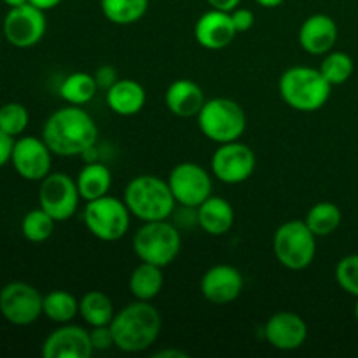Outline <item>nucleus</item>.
I'll use <instances>...</instances> for the list:
<instances>
[{
	"label": "nucleus",
	"mask_w": 358,
	"mask_h": 358,
	"mask_svg": "<svg viewBox=\"0 0 358 358\" xmlns=\"http://www.w3.org/2000/svg\"><path fill=\"white\" fill-rule=\"evenodd\" d=\"M205 101L206 98L203 90L191 79L173 80L164 93V103L168 110L182 119L196 117Z\"/></svg>",
	"instance_id": "20"
},
{
	"label": "nucleus",
	"mask_w": 358,
	"mask_h": 358,
	"mask_svg": "<svg viewBox=\"0 0 358 358\" xmlns=\"http://www.w3.org/2000/svg\"><path fill=\"white\" fill-rule=\"evenodd\" d=\"M76 180L63 171H51L41 180L38 187V205L49 213L56 222H65L76 215L80 201Z\"/></svg>",
	"instance_id": "9"
},
{
	"label": "nucleus",
	"mask_w": 358,
	"mask_h": 358,
	"mask_svg": "<svg viewBox=\"0 0 358 358\" xmlns=\"http://www.w3.org/2000/svg\"><path fill=\"white\" fill-rule=\"evenodd\" d=\"M261 7H266V9H275V7L282 6L285 0H255Z\"/></svg>",
	"instance_id": "41"
},
{
	"label": "nucleus",
	"mask_w": 358,
	"mask_h": 358,
	"mask_svg": "<svg viewBox=\"0 0 358 358\" xmlns=\"http://www.w3.org/2000/svg\"><path fill=\"white\" fill-rule=\"evenodd\" d=\"M83 220L86 229L96 240L114 243L126 236L131 224V212L126 206L124 199L115 196H101V198L86 201L83 212Z\"/></svg>",
	"instance_id": "8"
},
{
	"label": "nucleus",
	"mask_w": 358,
	"mask_h": 358,
	"mask_svg": "<svg viewBox=\"0 0 358 358\" xmlns=\"http://www.w3.org/2000/svg\"><path fill=\"white\" fill-rule=\"evenodd\" d=\"M343 213L339 206L332 201H320L311 206L306 213L304 222L308 224L317 238L331 236L341 226Z\"/></svg>",
	"instance_id": "29"
},
{
	"label": "nucleus",
	"mask_w": 358,
	"mask_h": 358,
	"mask_svg": "<svg viewBox=\"0 0 358 358\" xmlns=\"http://www.w3.org/2000/svg\"><path fill=\"white\" fill-rule=\"evenodd\" d=\"M2 2L9 7H17L23 6V3H28V0H2Z\"/></svg>",
	"instance_id": "42"
},
{
	"label": "nucleus",
	"mask_w": 358,
	"mask_h": 358,
	"mask_svg": "<svg viewBox=\"0 0 358 358\" xmlns=\"http://www.w3.org/2000/svg\"><path fill=\"white\" fill-rule=\"evenodd\" d=\"M44 358H91L94 353L90 331L72 324H62L42 343Z\"/></svg>",
	"instance_id": "16"
},
{
	"label": "nucleus",
	"mask_w": 358,
	"mask_h": 358,
	"mask_svg": "<svg viewBox=\"0 0 358 358\" xmlns=\"http://www.w3.org/2000/svg\"><path fill=\"white\" fill-rule=\"evenodd\" d=\"M96 91L98 84L94 76L87 72L70 73L59 84V96L69 105H79V107L90 103L96 96Z\"/></svg>",
	"instance_id": "26"
},
{
	"label": "nucleus",
	"mask_w": 358,
	"mask_h": 358,
	"mask_svg": "<svg viewBox=\"0 0 358 358\" xmlns=\"http://www.w3.org/2000/svg\"><path fill=\"white\" fill-rule=\"evenodd\" d=\"M336 282L350 296L358 297V254L343 257L336 266Z\"/></svg>",
	"instance_id": "33"
},
{
	"label": "nucleus",
	"mask_w": 358,
	"mask_h": 358,
	"mask_svg": "<svg viewBox=\"0 0 358 358\" xmlns=\"http://www.w3.org/2000/svg\"><path fill=\"white\" fill-rule=\"evenodd\" d=\"M103 16L119 27L138 23L149 9V0H100Z\"/></svg>",
	"instance_id": "28"
},
{
	"label": "nucleus",
	"mask_w": 358,
	"mask_h": 358,
	"mask_svg": "<svg viewBox=\"0 0 358 358\" xmlns=\"http://www.w3.org/2000/svg\"><path fill=\"white\" fill-rule=\"evenodd\" d=\"M28 122H30L28 108L20 101H9L0 107V129L13 138L27 131Z\"/></svg>",
	"instance_id": "32"
},
{
	"label": "nucleus",
	"mask_w": 358,
	"mask_h": 358,
	"mask_svg": "<svg viewBox=\"0 0 358 358\" xmlns=\"http://www.w3.org/2000/svg\"><path fill=\"white\" fill-rule=\"evenodd\" d=\"M76 184L84 201H93L101 196H107L112 187L110 168L98 161H90L80 168Z\"/></svg>",
	"instance_id": "23"
},
{
	"label": "nucleus",
	"mask_w": 358,
	"mask_h": 358,
	"mask_svg": "<svg viewBox=\"0 0 358 358\" xmlns=\"http://www.w3.org/2000/svg\"><path fill=\"white\" fill-rule=\"evenodd\" d=\"M56 220L41 206L30 210L21 220V233L30 243H44L55 233Z\"/></svg>",
	"instance_id": "30"
},
{
	"label": "nucleus",
	"mask_w": 358,
	"mask_h": 358,
	"mask_svg": "<svg viewBox=\"0 0 358 358\" xmlns=\"http://www.w3.org/2000/svg\"><path fill=\"white\" fill-rule=\"evenodd\" d=\"M278 93L292 110L310 114L325 107L331 98L332 86L318 69L296 65L282 73Z\"/></svg>",
	"instance_id": "3"
},
{
	"label": "nucleus",
	"mask_w": 358,
	"mask_h": 358,
	"mask_svg": "<svg viewBox=\"0 0 358 358\" xmlns=\"http://www.w3.org/2000/svg\"><path fill=\"white\" fill-rule=\"evenodd\" d=\"M48 30V20L44 10L31 6L30 2L23 6L10 7L3 17L2 34L10 45L17 49H28L37 45L44 38Z\"/></svg>",
	"instance_id": "13"
},
{
	"label": "nucleus",
	"mask_w": 358,
	"mask_h": 358,
	"mask_svg": "<svg viewBox=\"0 0 358 358\" xmlns=\"http://www.w3.org/2000/svg\"><path fill=\"white\" fill-rule=\"evenodd\" d=\"M161 313L150 301L126 304L110 322L115 348L124 353H140L157 341L161 332Z\"/></svg>",
	"instance_id": "2"
},
{
	"label": "nucleus",
	"mask_w": 358,
	"mask_h": 358,
	"mask_svg": "<svg viewBox=\"0 0 358 358\" xmlns=\"http://www.w3.org/2000/svg\"><path fill=\"white\" fill-rule=\"evenodd\" d=\"M42 140L59 157L84 156L96 145L98 126L90 112L79 105H69L52 112L42 128Z\"/></svg>",
	"instance_id": "1"
},
{
	"label": "nucleus",
	"mask_w": 358,
	"mask_h": 358,
	"mask_svg": "<svg viewBox=\"0 0 358 358\" xmlns=\"http://www.w3.org/2000/svg\"><path fill=\"white\" fill-rule=\"evenodd\" d=\"M255 166H257L255 152L240 140L219 143L210 163L213 177L227 185L247 182L254 175Z\"/></svg>",
	"instance_id": "10"
},
{
	"label": "nucleus",
	"mask_w": 358,
	"mask_h": 358,
	"mask_svg": "<svg viewBox=\"0 0 358 358\" xmlns=\"http://www.w3.org/2000/svg\"><path fill=\"white\" fill-rule=\"evenodd\" d=\"M245 287L240 269L231 264H217L206 269L199 282L201 296L215 306H226L241 296Z\"/></svg>",
	"instance_id": "15"
},
{
	"label": "nucleus",
	"mask_w": 358,
	"mask_h": 358,
	"mask_svg": "<svg viewBox=\"0 0 358 358\" xmlns=\"http://www.w3.org/2000/svg\"><path fill=\"white\" fill-rule=\"evenodd\" d=\"M129 292L138 301H154L161 294L164 287L163 268L149 262H142L136 266L129 275Z\"/></svg>",
	"instance_id": "24"
},
{
	"label": "nucleus",
	"mask_w": 358,
	"mask_h": 358,
	"mask_svg": "<svg viewBox=\"0 0 358 358\" xmlns=\"http://www.w3.org/2000/svg\"><path fill=\"white\" fill-rule=\"evenodd\" d=\"M28 2H30L31 6L38 7V9H42L45 13V10H51V9H55V7H58L59 3L63 2V0H28Z\"/></svg>",
	"instance_id": "39"
},
{
	"label": "nucleus",
	"mask_w": 358,
	"mask_h": 358,
	"mask_svg": "<svg viewBox=\"0 0 358 358\" xmlns=\"http://www.w3.org/2000/svg\"><path fill=\"white\" fill-rule=\"evenodd\" d=\"M338 23L329 14H311L299 28V45L313 56H324L332 51L338 42Z\"/></svg>",
	"instance_id": "19"
},
{
	"label": "nucleus",
	"mask_w": 358,
	"mask_h": 358,
	"mask_svg": "<svg viewBox=\"0 0 358 358\" xmlns=\"http://www.w3.org/2000/svg\"><path fill=\"white\" fill-rule=\"evenodd\" d=\"M196 117H198L199 131L215 143L240 140L247 129L245 110L238 101L231 98H210Z\"/></svg>",
	"instance_id": "6"
},
{
	"label": "nucleus",
	"mask_w": 358,
	"mask_h": 358,
	"mask_svg": "<svg viewBox=\"0 0 358 358\" xmlns=\"http://www.w3.org/2000/svg\"><path fill=\"white\" fill-rule=\"evenodd\" d=\"M157 358H187L189 355L185 352H182V350H163V352H157L156 355Z\"/></svg>",
	"instance_id": "40"
},
{
	"label": "nucleus",
	"mask_w": 358,
	"mask_h": 358,
	"mask_svg": "<svg viewBox=\"0 0 358 358\" xmlns=\"http://www.w3.org/2000/svg\"><path fill=\"white\" fill-rule=\"evenodd\" d=\"M44 296L27 282H10L0 290V315L9 324L27 327L42 315Z\"/></svg>",
	"instance_id": "12"
},
{
	"label": "nucleus",
	"mask_w": 358,
	"mask_h": 358,
	"mask_svg": "<svg viewBox=\"0 0 358 358\" xmlns=\"http://www.w3.org/2000/svg\"><path fill=\"white\" fill-rule=\"evenodd\" d=\"M273 254L283 268L303 271L313 264L317 236L304 220H287L273 234Z\"/></svg>",
	"instance_id": "5"
},
{
	"label": "nucleus",
	"mask_w": 358,
	"mask_h": 358,
	"mask_svg": "<svg viewBox=\"0 0 358 358\" xmlns=\"http://www.w3.org/2000/svg\"><path fill=\"white\" fill-rule=\"evenodd\" d=\"M13 147H14L13 136L7 135V133H3L2 129H0V168H3L7 163H10Z\"/></svg>",
	"instance_id": "37"
},
{
	"label": "nucleus",
	"mask_w": 358,
	"mask_h": 358,
	"mask_svg": "<svg viewBox=\"0 0 358 358\" xmlns=\"http://www.w3.org/2000/svg\"><path fill=\"white\" fill-rule=\"evenodd\" d=\"M90 339L94 352H107V350L115 348L114 334H112L110 325H98V327H91Z\"/></svg>",
	"instance_id": "34"
},
{
	"label": "nucleus",
	"mask_w": 358,
	"mask_h": 358,
	"mask_svg": "<svg viewBox=\"0 0 358 358\" xmlns=\"http://www.w3.org/2000/svg\"><path fill=\"white\" fill-rule=\"evenodd\" d=\"M182 236L177 226L168 220L143 222L133 236V252L142 262L166 268L178 257Z\"/></svg>",
	"instance_id": "7"
},
{
	"label": "nucleus",
	"mask_w": 358,
	"mask_h": 358,
	"mask_svg": "<svg viewBox=\"0 0 358 358\" xmlns=\"http://www.w3.org/2000/svg\"><path fill=\"white\" fill-rule=\"evenodd\" d=\"M231 20H233L234 28H236L238 34H243L248 31L255 23V16L250 9H245V7L238 6L236 9L231 10Z\"/></svg>",
	"instance_id": "35"
},
{
	"label": "nucleus",
	"mask_w": 358,
	"mask_h": 358,
	"mask_svg": "<svg viewBox=\"0 0 358 358\" xmlns=\"http://www.w3.org/2000/svg\"><path fill=\"white\" fill-rule=\"evenodd\" d=\"M124 203L133 217L142 222L170 219L177 201L168 180L156 175H138L124 189Z\"/></svg>",
	"instance_id": "4"
},
{
	"label": "nucleus",
	"mask_w": 358,
	"mask_h": 358,
	"mask_svg": "<svg viewBox=\"0 0 358 358\" xmlns=\"http://www.w3.org/2000/svg\"><path fill=\"white\" fill-rule=\"evenodd\" d=\"M0 2H2V0H0Z\"/></svg>",
	"instance_id": "44"
},
{
	"label": "nucleus",
	"mask_w": 358,
	"mask_h": 358,
	"mask_svg": "<svg viewBox=\"0 0 358 358\" xmlns=\"http://www.w3.org/2000/svg\"><path fill=\"white\" fill-rule=\"evenodd\" d=\"M353 315H355V320L358 322V297H357V303H355V308H353Z\"/></svg>",
	"instance_id": "43"
},
{
	"label": "nucleus",
	"mask_w": 358,
	"mask_h": 358,
	"mask_svg": "<svg viewBox=\"0 0 358 358\" xmlns=\"http://www.w3.org/2000/svg\"><path fill=\"white\" fill-rule=\"evenodd\" d=\"M353 69L355 65H353L352 56L343 51H329L327 55H324V59L318 66L322 76L329 80L332 87L345 84L352 77Z\"/></svg>",
	"instance_id": "31"
},
{
	"label": "nucleus",
	"mask_w": 358,
	"mask_h": 358,
	"mask_svg": "<svg viewBox=\"0 0 358 358\" xmlns=\"http://www.w3.org/2000/svg\"><path fill=\"white\" fill-rule=\"evenodd\" d=\"M114 315V303L105 292L90 290L79 299V317H83L90 327L110 325Z\"/></svg>",
	"instance_id": "25"
},
{
	"label": "nucleus",
	"mask_w": 358,
	"mask_h": 358,
	"mask_svg": "<svg viewBox=\"0 0 358 358\" xmlns=\"http://www.w3.org/2000/svg\"><path fill=\"white\" fill-rule=\"evenodd\" d=\"M264 338L275 350L294 352L306 343L308 324L294 311H278L266 322Z\"/></svg>",
	"instance_id": "17"
},
{
	"label": "nucleus",
	"mask_w": 358,
	"mask_h": 358,
	"mask_svg": "<svg viewBox=\"0 0 358 358\" xmlns=\"http://www.w3.org/2000/svg\"><path fill=\"white\" fill-rule=\"evenodd\" d=\"M168 185H170L177 205L198 208L205 199L212 196L213 182L212 175L198 163L184 161L177 166L171 168L168 175Z\"/></svg>",
	"instance_id": "11"
},
{
	"label": "nucleus",
	"mask_w": 358,
	"mask_h": 358,
	"mask_svg": "<svg viewBox=\"0 0 358 358\" xmlns=\"http://www.w3.org/2000/svg\"><path fill=\"white\" fill-rule=\"evenodd\" d=\"M93 76L98 84V90H105V91H107L110 86H114V84L119 80L117 70H115L112 65H100Z\"/></svg>",
	"instance_id": "36"
},
{
	"label": "nucleus",
	"mask_w": 358,
	"mask_h": 358,
	"mask_svg": "<svg viewBox=\"0 0 358 358\" xmlns=\"http://www.w3.org/2000/svg\"><path fill=\"white\" fill-rule=\"evenodd\" d=\"M231 14L226 10L210 9L199 16L194 24V38L201 48L208 51H220L227 48L236 37Z\"/></svg>",
	"instance_id": "18"
},
{
	"label": "nucleus",
	"mask_w": 358,
	"mask_h": 358,
	"mask_svg": "<svg viewBox=\"0 0 358 358\" xmlns=\"http://www.w3.org/2000/svg\"><path fill=\"white\" fill-rule=\"evenodd\" d=\"M51 149L48 143L37 136H20L14 140L10 164L21 178L28 182H41L51 173L52 166Z\"/></svg>",
	"instance_id": "14"
},
{
	"label": "nucleus",
	"mask_w": 358,
	"mask_h": 358,
	"mask_svg": "<svg viewBox=\"0 0 358 358\" xmlns=\"http://www.w3.org/2000/svg\"><path fill=\"white\" fill-rule=\"evenodd\" d=\"M212 9H219V10H226V13H231L233 9H236L240 6L241 0H205Z\"/></svg>",
	"instance_id": "38"
},
{
	"label": "nucleus",
	"mask_w": 358,
	"mask_h": 358,
	"mask_svg": "<svg viewBox=\"0 0 358 358\" xmlns=\"http://www.w3.org/2000/svg\"><path fill=\"white\" fill-rule=\"evenodd\" d=\"M105 100L114 114L129 117L136 115L145 107L147 93L138 80L119 79L114 86L105 91Z\"/></svg>",
	"instance_id": "22"
},
{
	"label": "nucleus",
	"mask_w": 358,
	"mask_h": 358,
	"mask_svg": "<svg viewBox=\"0 0 358 358\" xmlns=\"http://www.w3.org/2000/svg\"><path fill=\"white\" fill-rule=\"evenodd\" d=\"M198 226L210 236H224L234 226V208L226 198L210 196L196 208Z\"/></svg>",
	"instance_id": "21"
},
{
	"label": "nucleus",
	"mask_w": 358,
	"mask_h": 358,
	"mask_svg": "<svg viewBox=\"0 0 358 358\" xmlns=\"http://www.w3.org/2000/svg\"><path fill=\"white\" fill-rule=\"evenodd\" d=\"M42 315L55 324H70L79 315V299L66 290H51L44 296Z\"/></svg>",
	"instance_id": "27"
}]
</instances>
